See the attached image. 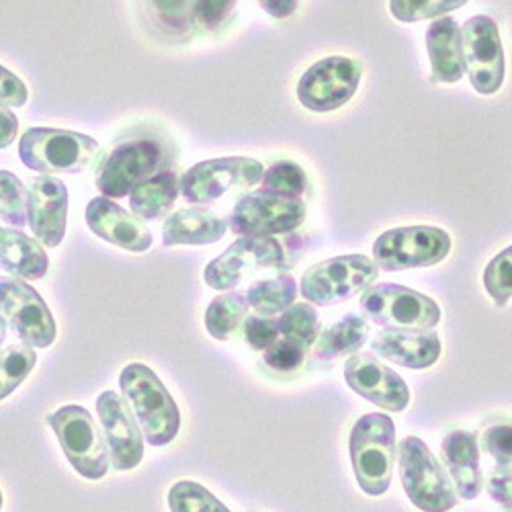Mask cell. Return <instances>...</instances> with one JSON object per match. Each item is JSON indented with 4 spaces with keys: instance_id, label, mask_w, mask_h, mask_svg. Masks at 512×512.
I'll use <instances>...</instances> for the list:
<instances>
[{
    "instance_id": "obj_35",
    "label": "cell",
    "mask_w": 512,
    "mask_h": 512,
    "mask_svg": "<svg viewBox=\"0 0 512 512\" xmlns=\"http://www.w3.org/2000/svg\"><path fill=\"white\" fill-rule=\"evenodd\" d=\"M467 3H445V0H396L390 3V13L402 23H416L424 19H441L447 13L463 9Z\"/></svg>"
},
{
    "instance_id": "obj_17",
    "label": "cell",
    "mask_w": 512,
    "mask_h": 512,
    "mask_svg": "<svg viewBox=\"0 0 512 512\" xmlns=\"http://www.w3.org/2000/svg\"><path fill=\"white\" fill-rule=\"evenodd\" d=\"M345 379L355 394L388 412H404L410 404L406 381L373 355H353L345 365Z\"/></svg>"
},
{
    "instance_id": "obj_13",
    "label": "cell",
    "mask_w": 512,
    "mask_h": 512,
    "mask_svg": "<svg viewBox=\"0 0 512 512\" xmlns=\"http://www.w3.org/2000/svg\"><path fill=\"white\" fill-rule=\"evenodd\" d=\"M306 220L302 199H285L267 193L242 197L230 216V230L240 238H275L300 228Z\"/></svg>"
},
{
    "instance_id": "obj_4",
    "label": "cell",
    "mask_w": 512,
    "mask_h": 512,
    "mask_svg": "<svg viewBox=\"0 0 512 512\" xmlns=\"http://www.w3.org/2000/svg\"><path fill=\"white\" fill-rule=\"evenodd\" d=\"M50 429L76 472L91 482L103 480L109 472V449L93 414L76 404L62 406L48 416Z\"/></svg>"
},
{
    "instance_id": "obj_16",
    "label": "cell",
    "mask_w": 512,
    "mask_h": 512,
    "mask_svg": "<svg viewBox=\"0 0 512 512\" xmlns=\"http://www.w3.org/2000/svg\"><path fill=\"white\" fill-rule=\"evenodd\" d=\"M97 412L103 437L109 449V461L117 472H130L144 457V435L138 420L117 392H103L97 398Z\"/></svg>"
},
{
    "instance_id": "obj_34",
    "label": "cell",
    "mask_w": 512,
    "mask_h": 512,
    "mask_svg": "<svg viewBox=\"0 0 512 512\" xmlns=\"http://www.w3.org/2000/svg\"><path fill=\"white\" fill-rule=\"evenodd\" d=\"M484 287L500 308L512 300V246L504 248L488 263L484 271Z\"/></svg>"
},
{
    "instance_id": "obj_20",
    "label": "cell",
    "mask_w": 512,
    "mask_h": 512,
    "mask_svg": "<svg viewBox=\"0 0 512 512\" xmlns=\"http://www.w3.org/2000/svg\"><path fill=\"white\" fill-rule=\"evenodd\" d=\"M371 349L406 369H429L443 353L441 338L433 330H383L371 340Z\"/></svg>"
},
{
    "instance_id": "obj_28",
    "label": "cell",
    "mask_w": 512,
    "mask_h": 512,
    "mask_svg": "<svg viewBox=\"0 0 512 512\" xmlns=\"http://www.w3.org/2000/svg\"><path fill=\"white\" fill-rule=\"evenodd\" d=\"M248 318V302L242 293H224L218 295L207 306L205 328L209 336L216 340H230L238 336Z\"/></svg>"
},
{
    "instance_id": "obj_8",
    "label": "cell",
    "mask_w": 512,
    "mask_h": 512,
    "mask_svg": "<svg viewBox=\"0 0 512 512\" xmlns=\"http://www.w3.org/2000/svg\"><path fill=\"white\" fill-rule=\"evenodd\" d=\"M377 279V265L365 254L334 256L310 267L300 283V293L314 306H332L365 293Z\"/></svg>"
},
{
    "instance_id": "obj_22",
    "label": "cell",
    "mask_w": 512,
    "mask_h": 512,
    "mask_svg": "<svg viewBox=\"0 0 512 512\" xmlns=\"http://www.w3.org/2000/svg\"><path fill=\"white\" fill-rule=\"evenodd\" d=\"M228 224L203 207L179 209L164 220V246H207L226 236Z\"/></svg>"
},
{
    "instance_id": "obj_9",
    "label": "cell",
    "mask_w": 512,
    "mask_h": 512,
    "mask_svg": "<svg viewBox=\"0 0 512 512\" xmlns=\"http://www.w3.org/2000/svg\"><path fill=\"white\" fill-rule=\"evenodd\" d=\"M265 175L263 162L246 156H228L203 160L191 166L179 181L185 201L205 205L222 199L236 189H250L261 185Z\"/></svg>"
},
{
    "instance_id": "obj_1",
    "label": "cell",
    "mask_w": 512,
    "mask_h": 512,
    "mask_svg": "<svg viewBox=\"0 0 512 512\" xmlns=\"http://www.w3.org/2000/svg\"><path fill=\"white\" fill-rule=\"evenodd\" d=\"M119 388L148 445L164 447L175 441L181 429L179 406L150 367L127 365L119 375Z\"/></svg>"
},
{
    "instance_id": "obj_44",
    "label": "cell",
    "mask_w": 512,
    "mask_h": 512,
    "mask_svg": "<svg viewBox=\"0 0 512 512\" xmlns=\"http://www.w3.org/2000/svg\"><path fill=\"white\" fill-rule=\"evenodd\" d=\"M5 340H7V322L0 318V347H3Z\"/></svg>"
},
{
    "instance_id": "obj_43",
    "label": "cell",
    "mask_w": 512,
    "mask_h": 512,
    "mask_svg": "<svg viewBox=\"0 0 512 512\" xmlns=\"http://www.w3.org/2000/svg\"><path fill=\"white\" fill-rule=\"evenodd\" d=\"M259 7L267 11L273 19H287L297 11L300 3H295V0H265V3H259Z\"/></svg>"
},
{
    "instance_id": "obj_18",
    "label": "cell",
    "mask_w": 512,
    "mask_h": 512,
    "mask_svg": "<svg viewBox=\"0 0 512 512\" xmlns=\"http://www.w3.org/2000/svg\"><path fill=\"white\" fill-rule=\"evenodd\" d=\"M27 222L44 246L62 244L68 226V189L60 179L39 177L31 183Z\"/></svg>"
},
{
    "instance_id": "obj_19",
    "label": "cell",
    "mask_w": 512,
    "mask_h": 512,
    "mask_svg": "<svg viewBox=\"0 0 512 512\" xmlns=\"http://www.w3.org/2000/svg\"><path fill=\"white\" fill-rule=\"evenodd\" d=\"M84 218H87V226L93 234L123 250L146 252L154 242L152 232L140 218L107 197L93 199Z\"/></svg>"
},
{
    "instance_id": "obj_38",
    "label": "cell",
    "mask_w": 512,
    "mask_h": 512,
    "mask_svg": "<svg viewBox=\"0 0 512 512\" xmlns=\"http://www.w3.org/2000/svg\"><path fill=\"white\" fill-rule=\"evenodd\" d=\"M304 361L306 351L283 338H279L273 347L265 351V363L279 373H293L304 365Z\"/></svg>"
},
{
    "instance_id": "obj_26",
    "label": "cell",
    "mask_w": 512,
    "mask_h": 512,
    "mask_svg": "<svg viewBox=\"0 0 512 512\" xmlns=\"http://www.w3.org/2000/svg\"><path fill=\"white\" fill-rule=\"evenodd\" d=\"M369 338V324L359 314H349L328 326L316 340L314 355L320 361H334L345 355H355Z\"/></svg>"
},
{
    "instance_id": "obj_21",
    "label": "cell",
    "mask_w": 512,
    "mask_h": 512,
    "mask_svg": "<svg viewBox=\"0 0 512 512\" xmlns=\"http://www.w3.org/2000/svg\"><path fill=\"white\" fill-rule=\"evenodd\" d=\"M441 455L457 496L463 500H476L482 492L480 447L476 435L467 431L449 433L441 443Z\"/></svg>"
},
{
    "instance_id": "obj_41",
    "label": "cell",
    "mask_w": 512,
    "mask_h": 512,
    "mask_svg": "<svg viewBox=\"0 0 512 512\" xmlns=\"http://www.w3.org/2000/svg\"><path fill=\"white\" fill-rule=\"evenodd\" d=\"M234 9L236 3H211V0H199V3H193V17L203 27L211 29L226 21Z\"/></svg>"
},
{
    "instance_id": "obj_31",
    "label": "cell",
    "mask_w": 512,
    "mask_h": 512,
    "mask_svg": "<svg viewBox=\"0 0 512 512\" xmlns=\"http://www.w3.org/2000/svg\"><path fill=\"white\" fill-rule=\"evenodd\" d=\"M35 363L37 355L31 347L11 345L0 351V400L9 398L21 386Z\"/></svg>"
},
{
    "instance_id": "obj_25",
    "label": "cell",
    "mask_w": 512,
    "mask_h": 512,
    "mask_svg": "<svg viewBox=\"0 0 512 512\" xmlns=\"http://www.w3.org/2000/svg\"><path fill=\"white\" fill-rule=\"evenodd\" d=\"M181 195L179 179L170 170H162L156 177L138 185L130 195V205L134 216L146 222L160 220L173 209Z\"/></svg>"
},
{
    "instance_id": "obj_6",
    "label": "cell",
    "mask_w": 512,
    "mask_h": 512,
    "mask_svg": "<svg viewBox=\"0 0 512 512\" xmlns=\"http://www.w3.org/2000/svg\"><path fill=\"white\" fill-rule=\"evenodd\" d=\"M451 252V236L437 226H402L373 242V261L388 273L435 267Z\"/></svg>"
},
{
    "instance_id": "obj_27",
    "label": "cell",
    "mask_w": 512,
    "mask_h": 512,
    "mask_svg": "<svg viewBox=\"0 0 512 512\" xmlns=\"http://www.w3.org/2000/svg\"><path fill=\"white\" fill-rule=\"evenodd\" d=\"M300 293L295 279L289 275H279L273 279L256 281L246 291V302L252 310L259 312V316H275L283 314L287 308L295 304V297Z\"/></svg>"
},
{
    "instance_id": "obj_40",
    "label": "cell",
    "mask_w": 512,
    "mask_h": 512,
    "mask_svg": "<svg viewBox=\"0 0 512 512\" xmlns=\"http://www.w3.org/2000/svg\"><path fill=\"white\" fill-rule=\"evenodd\" d=\"M488 494L500 506L512 510V467L498 465L488 476Z\"/></svg>"
},
{
    "instance_id": "obj_14",
    "label": "cell",
    "mask_w": 512,
    "mask_h": 512,
    "mask_svg": "<svg viewBox=\"0 0 512 512\" xmlns=\"http://www.w3.org/2000/svg\"><path fill=\"white\" fill-rule=\"evenodd\" d=\"M162 164L164 150L158 142L134 140L119 144L99 170L97 189L111 201L123 199L132 195L138 185L162 173Z\"/></svg>"
},
{
    "instance_id": "obj_42",
    "label": "cell",
    "mask_w": 512,
    "mask_h": 512,
    "mask_svg": "<svg viewBox=\"0 0 512 512\" xmlns=\"http://www.w3.org/2000/svg\"><path fill=\"white\" fill-rule=\"evenodd\" d=\"M19 132V119L13 111L0 107V150L9 148Z\"/></svg>"
},
{
    "instance_id": "obj_45",
    "label": "cell",
    "mask_w": 512,
    "mask_h": 512,
    "mask_svg": "<svg viewBox=\"0 0 512 512\" xmlns=\"http://www.w3.org/2000/svg\"><path fill=\"white\" fill-rule=\"evenodd\" d=\"M3 504H5V498H3V490H0V512H3Z\"/></svg>"
},
{
    "instance_id": "obj_2",
    "label": "cell",
    "mask_w": 512,
    "mask_h": 512,
    "mask_svg": "<svg viewBox=\"0 0 512 512\" xmlns=\"http://www.w3.org/2000/svg\"><path fill=\"white\" fill-rule=\"evenodd\" d=\"M19 158L35 173L78 175L89 173L101 158L103 150L97 140L58 127H31L19 140Z\"/></svg>"
},
{
    "instance_id": "obj_7",
    "label": "cell",
    "mask_w": 512,
    "mask_h": 512,
    "mask_svg": "<svg viewBox=\"0 0 512 512\" xmlns=\"http://www.w3.org/2000/svg\"><path fill=\"white\" fill-rule=\"evenodd\" d=\"M361 310L386 330H433L441 322L435 300L394 283L371 285L361 297Z\"/></svg>"
},
{
    "instance_id": "obj_23",
    "label": "cell",
    "mask_w": 512,
    "mask_h": 512,
    "mask_svg": "<svg viewBox=\"0 0 512 512\" xmlns=\"http://www.w3.org/2000/svg\"><path fill=\"white\" fill-rule=\"evenodd\" d=\"M426 52L431 58L435 82L455 84L463 78L461 27L453 17H441L431 23L429 31H426Z\"/></svg>"
},
{
    "instance_id": "obj_29",
    "label": "cell",
    "mask_w": 512,
    "mask_h": 512,
    "mask_svg": "<svg viewBox=\"0 0 512 512\" xmlns=\"http://www.w3.org/2000/svg\"><path fill=\"white\" fill-rule=\"evenodd\" d=\"M279 332L283 340L297 345L306 353L320 336V318L310 304H293L279 316Z\"/></svg>"
},
{
    "instance_id": "obj_39",
    "label": "cell",
    "mask_w": 512,
    "mask_h": 512,
    "mask_svg": "<svg viewBox=\"0 0 512 512\" xmlns=\"http://www.w3.org/2000/svg\"><path fill=\"white\" fill-rule=\"evenodd\" d=\"M27 99V84L11 70L0 66V107H23Z\"/></svg>"
},
{
    "instance_id": "obj_5",
    "label": "cell",
    "mask_w": 512,
    "mask_h": 512,
    "mask_svg": "<svg viewBox=\"0 0 512 512\" xmlns=\"http://www.w3.org/2000/svg\"><path fill=\"white\" fill-rule=\"evenodd\" d=\"M400 480L410 502L422 512H449L457 504L451 478L418 437H406L400 447Z\"/></svg>"
},
{
    "instance_id": "obj_37",
    "label": "cell",
    "mask_w": 512,
    "mask_h": 512,
    "mask_svg": "<svg viewBox=\"0 0 512 512\" xmlns=\"http://www.w3.org/2000/svg\"><path fill=\"white\" fill-rule=\"evenodd\" d=\"M242 330L246 336V343L256 351H267L281 336L279 322L265 316H248Z\"/></svg>"
},
{
    "instance_id": "obj_30",
    "label": "cell",
    "mask_w": 512,
    "mask_h": 512,
    "mask_svg": "<svg viewBox=\"0 0 512 512\" xmlns=\"http://www.w3.org/2000/svg\"><path fill=\"white\" fill-rule=\"evenodd\" d=\"M308 189V177L300 164L291 160L275 162L271 168L265 170L261 181V193L277 195L285 199H300Z\"/></svg>"
},
{
    "instance_id": "obj_3",
    "label": "cell",
    "mask_w": 512,
    "mask_h": 512,
    "mask_svg": "<svg viewBox=\"0 0 512 512\" xmlns=\"http://www.w3.org/2000/svg\"><path fill=\"white\" fill-rule=\"evenodd\" d=\"M355 478L367 496L386 494L396 461V424L388 414L361 416L349 439Z\"/></svg>"
},
{
    "instance_id": "obj_24",
    "label": "cell",
    "mask_w": 512,
    "mask_h": 512,
    "mask_svg": "<svg viewBox=\"0 0 512 512\" xmlns=\"http://www.w3.org/2000/svg\"><path fill=\"white\" fill-rule=\"evenodd\" d=\"M0 269L21 279H44L50 269V259L35 238L19 232L0 228Z\"/></svg>"
},
{
    "instance_id": "obj_12",
    "label": "cell",
    "mask_w": 512,
    "mask_h": 512,
    "mask_svg": "<svg viewBox=\"0 0 512 512\" xmlns=\"http://www.w3.org/2000/svg\"><path fill=\"white\" fill-rule=\"evenodd\" d=\"M363 66L345 56L324 58L304 72L297 84V99L314 113H330L347 105L361 84Z\"/></svg>"
},
{
    "instance_id": "obj_32",
    "label": "cell",
    "mask_w": 512,
    "mask_h": 512,
    "mask_svg": "<svg viewBox=\"0 0 512 512\" xmlns=\"http://www.w3.org/2000/svg\"><path fill=\"white\" fill-rule=\"evenodd\" d=\"M168 506H170V512H232L207 488L191 480L177 482L173 488H170Z\"/></svg>"
},
{
    "instance_id": "obj_15",
    "label": "cell",
    "mask_w": 512,
    "mask_h": 512,
    "mask_svg": "<svg viewBox=\"0 0 512 512\" xmlns=\"http://www.w3.org/2000/svg\"><path fill=\"white\" fill-rule=\"evenodd\" d=\"M285 261L275 238H238L224 254L205 267V283L216 291H230L263 269H277Z\"/></svg>"
},
{
    "instance_id": "obj_36",
    "label": "cell",
    "mask_w": 512,
    "mask_h": 512,
    "mask_svg": "<svg viewBox=\"0 0 512 512\" xmlns=\"http://www.w3.org/2000/svg\"><path fill=\"white\" fill-rule=\"evenodd\" d=\"M482 449L502 467H512V422L492 424L482 435Z\"/></svg>"
},
{
    "instance_id": "obj_10",
    "label": "cell",
    "mask_w": 512,
    "mask_h": 512,
    "mask_svg": "<svg viewBox=\"0 0 512 512\" xmlns=\"http://www.w3.org/2000/svg\"><path fill=\"white\" fill-rule=\"evenodd\" d=\"M0 318L15 330L25 347L48 349L56 340V320L29 283L17 277H0Z\"/></svg>"
},
{
    "instance_id": "obj_11",
    "label": "cell",
    "mask_w": 512,
    "mask_h": 512,
    "mask_svg": "<svg viewBox=\"0 0 512 512\" xmlns=\"http://www.w3.org/2000/svg\"><path fill=\"white\" fill-rule=\"evenodd\" d=\"M461 54L472 87L480 95L498 93L506 74V58L494 19L476 15L463 23Z\"/></svg>"
},
{
    "instance_id": "obj_33",
    "label": "cell",
    "mask_w": 512,
    "mask_h": 512,
    "mask_svg": "<svg viewBox=\"0 0 512 512\" xmlns=\"http://www.w3.org/2000/svg\"><path fill=\"white\" fill-rule=\"evenodd\" d=\"M29 191L9 170H0V220L15 228L27 224Z\"/></svg>"
}]
</instances>
